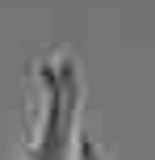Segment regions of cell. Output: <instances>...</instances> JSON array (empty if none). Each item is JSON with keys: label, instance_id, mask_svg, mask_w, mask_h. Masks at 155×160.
I'll use <instances>...</instances> for the list:
<instances>
[{"label": "cell", "instance_id": "cell-1", "mask_svg": "<svg viewBox=\"0 0 155 160\" xmlns=\"http://www.w3.org/2000/svg\"><path fill=\"white\" fill-rule=\"evenodd\" d=\"M38 80H42V122H38V139L30 148V160H75L80 105H84L75 55L63 51V55L46 59L38 68Z\"/></svg>", "mask_w": 155, "mask_h": 160}, {"label": "cell", "instance_id": "cell-2", "mask_svg": "<svg viewBox=\"0 0 155 160\" xmlns=\"http://www.w3.org/2000/svg\"><path fill=\"white\" fill-rule=\"evenodd\" d=\"M80 152H84V160H105L97 152V143H88V139H80Z\"/></svg>", "mask_w": 155, "mask_h": 160}]
</instances>
